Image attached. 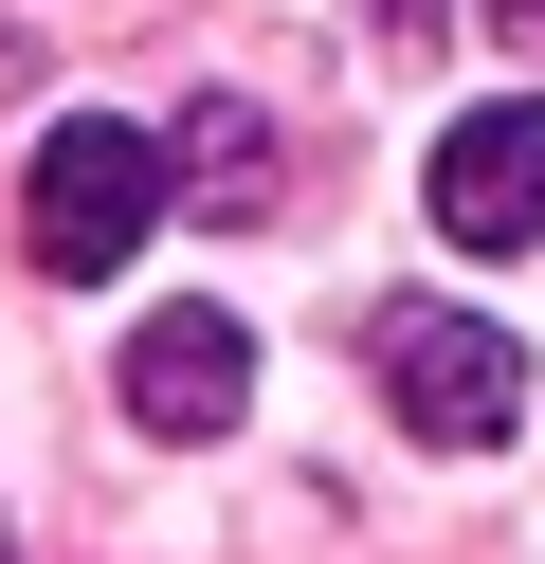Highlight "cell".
Returning a JSON list of instances; mask_svg holds the SVG:
<instances>
[{
	"instance_id": "1",
	"label": "cell",
	"mask_w": 545,
	"mask_h": 564,
	"mask_svg": "<svg viewBox=\"0 0 545 564\" xmlns=\"http://www.w3.org/2000/svg\"><path fill=\"white\" fill-rule=\"evenodd\" d=\"M164 128H109V110H73V128H36V164H19V256L36 273H128L145 256V219H164Z\"/></svg>"
},
{
	"instance_id": "2",
	"label": "cell",
	"mask_w": 545,
	"mask_h": 564,
	"mask_svg": "<svg viewBox=\"0 0 545 564\" xmlns=\"http://www.w3.org/2000/svg\"><path fill=\"white\" fill-rule=\"evenodd\" d=\"M363 346H382L400 437H436V455H509V437H527V346H509L491 310L400 292V310H363Z\"/></svg>"
},
{
	"instance_id": "3",
	"label": "cell",
	"mask_w": 545,
	"mask_h": 564,
	"mask_svg": "<svg viewBox=\"0 0 545 564\" xmlns=\"http://www.w3.org/2000/svg\"><path fill=\"white\" fill-rule=\"evenodd\" d=\"M418 200H436L455 256H545V110H527V91H509V110H455Z\"/></svg>"
},
{
	"instance_id": "4",
	"label": "cell",
	"mask_w": 545,
	"mask_h": 564,
	"mask_svg": "<svg viewBox=\"0 0 545 564\" xmlns=\"http://www.w3.org/2000/svg\"><path fill=\"white\" fill-rule=\"evenodd\" d=\"M128 419H145V437H237V419H254V328L200 310V292L145 310V328H128Z\"/></svg>"
},
{
	"instance_id": "5",
	"label": "cell",
	"mask_w": 545,
	"mask_h": 564,
	"mask_svg": "<svg viewBox=\"0 0 545 564\" xmlns=\"http://www.w3.org/2000/svg\"><path fill=\"white\" fill-rule=\"evenodd\" d=\"M164 183L200 200V219H273V183H291V147H273V110H237V91H200V110L164 128Z\"/></svg>"
},
{
	"instance_id": "6",
	"label": "cell",
	"mask_w": 545,
	"mask_h": 564,
	"mask_svg": "<svg viewBox=\"0 0 545 564\" xmlns=\"http://www.w3.org/2000/svg\"><path fill=\"white\" fill-rule=\"evenodd\" d=\"M491 37H545V0H491Z\"/></svg>"
},
{
	"instance_id": "7",
	"label": "cell",
	"mask_w": 545,
	"mask_h": 564,
	"mask_svg": "<svg viewBox=\"0 0 545 564\" xmlns=\"http://www.w3.org/2000/svg\"><path fill=\"white\" fill-rule=\"evenodd\" d=\"M0 564H19V528H0Z\"/></svg>"
}]
</instances>
